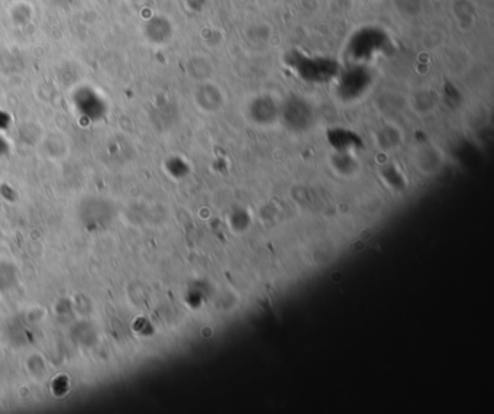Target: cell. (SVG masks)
Returning a JSON list of instances; mask_svg holds the SVG:
<instances>
[{"label": "cell", "instance_id": "cell-1", "mask_svg": "<svg viewBox=\"0 0 494 414\" xmlns=\"http://www.w3.org/2000/svg\"><path fill=\"white\" fill-rule=\"evenodd\" d=\"M441 152L431 145L420 147L415 152V166L425 175H434L442 167Z\"/></svg>", "mask_w": 494, "mask_h": 414}]
</instances>
